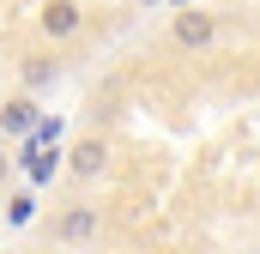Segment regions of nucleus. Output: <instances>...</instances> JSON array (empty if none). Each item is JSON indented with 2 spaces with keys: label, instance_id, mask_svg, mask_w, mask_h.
Returning a JSON list of instances; mask_svg holds the SVG:
<instances>
[{
  "label": "nucleus",
  "instance_id": "f257e3e1",
  "mask_svg": "<svg viewBox=\"0 0 260 254\" xmlns=\"http://www.w3.org/2000/svg\"><path fill=\"white\" fill-rule=\"evenodd\" d=\"M170 43L188 49V55H206V49L218 43V18L200 12V6H176V18H170Z\"/></svg>",
  "mask_w": 260,
  "mask_h": 254
},
{
  "label": "nucleus",
  "instance_id": "f03ea898",
  "mask_svg": "<svg viewBox=\"0 0 260 254\" xmlns=\"http://www.w3.org/2000/svg\"><path fill=\"white\" fill-rule=\"evenodd\" d=\"M97 230H103V206H91V200H73L55 218V242H67V248H85Z\"/></svg>",
  "mask_w": 260,
  "mask_h": 254
},
{
  "label": "nucleus",
  "instance_id": "7ed1b4c3",
  "mask_svg": "<svg viewBox=\"0 0 260 254\" xmlns=\"http://www.w3.org/2000/svg\"><path fill=\"white\" fill-rule=\"evenodd\" d=\"M67 170H73V182H97V176L109 170V139H103V133L73 139V145H67Z\"/></svg>",
  "mask_w": 260,
  "mask_h": 254
},
{
  "label": "nucleus",
  "instance_id": "20e7f679",
  "mask_svg": "<svg viewBox=\"0 0 260 254\" xmlns=\"http://www.w3.org/2000/svg\"><path fill=\"white\" fill-rule=\"evenodd\" d=\"M37 121H43V109H37V97H30V91H18V97H6V103H0V133H6V139H30Z\"/></svg>",
  "mask_w": 260,
  "mask_h": 254
},
{
  "label": "nucleus",
  "instance_id": "39448f33",
  "mask_svg": "<svg viewBox=\"0 0 260 254\" xmlns=\"http://www.w3.org/2000/svg\"><path fill=\"white\" fill-rule=\"evenodd\" d=\"M37 24H43V37H55V43H67V37H79L85 12H79L73 0H49V6L37 12Z\"/></svg>",
  "mask_w": 260,
  "mask_h": 254
},
{
  "label": "nucleus",
  "instance_id": "423d86ee",
  "mask_svg": "<svg viewBox=\"0 0 260 254\" xmlns=\"http://www.w3.org/2000/svg\"><path fill=\"white\" fill-rule=\"evenodd\" d=\"M18 85H24L30 97L55 91V85H61V61H55V55H24V61H18Z\"/></svg>",
  "mask_w": 260,
  "mask_h": 254
},
{
  "label": "nucleus",
  "instance_id": "0eeeda50",
  "mask_svg": "<svg viewBox=\"0 0 260 254\" xmlns=\"http://www.w3.org/2000/svg\"><path fill=\"white\" fill-rule=\"evenodd\" d=\"M6 218H12V224H30V218H37V194H12V200H6Z\"/></svg>",
  "mask_w": 260,
  "mask_h": 254
},
{
  "label": "nucleus",
  "instance_id": "6e6552de",
  "mask_svg": "<svg viewBox=\"0 0 260 254\" xmlns=\"http://www.w3.org/2000/svg\"><path fill=\"white\" fill-rule=\"evenodd\" d=\"M12 164H18V157H0V182H6V170H12Z\"/></svg>",
  "mask_w": 260,
  "mask_h": 254
}]
</instances>
